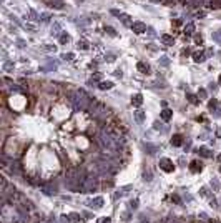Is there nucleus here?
<instances>
[{
	"label": "nucleus",
	"mask_w": 221,
	"mask_h": 223,
	"mask_svg": "<svg viewBox=\"0 0 221 223\" xmlns=\"http://www.w3.org/2000/svg\"><path fill=\"white\" fill-rule=\"evenodd\" d=\"M82 188H83V192H95V190L98 188V180H97V178H93V176L83 178Z\"/></svg>",
	"instance_id": "obj_1"
},
{
	"label": "nucleus",
	"mask_w": 221,
	"mask_h": 223,
	"mask_svg": "<svg viewBox=\"0 0 221 223\" xmlns=\"http://www.w3.org/2000/svg\"><path fill=\"white\" fill-rule=\"evenodd\" d=\"M160 168L163 171H166V173H171V171L175 170V165H173V162H171L170 158H161L160 160Z\"/></svg>",
	"instance_id": "obj_2"
},
{
	"label": "nucleus",
	"mask_w": 221,
	"mask_h": 223,
	"mask_svg": "<svg viewBox=\"0 0 221 223\" xmlns=\"http://www.w3.org/2000/svg\"><path fill=\"white\" fill-rule=\"evenodd\" d=\"M111 15H115V17H118V19L123 22L125 25H130L132 27V22H130V15H126V13H123V12H120V10H116V8H111Z\"/></svg>",
	"instance_id": "obj_3"
},
{
	"label": "nucleus",
	"mask_w": 221,
	"mask_h": 223,
	"mask_svg": "<svg viewBox=\"0 0 221 223\" xmlns=\"http://www.w3.org/2000/svg\"><path fill=\"white\" fill-rule=\"evenodd\" d=\"M100 143H101V147L103 148H113V142H111V138H110V135H106V133H101L100 135Z\"/></svg>",
	"instance_id": "obj_4"
},
{
	"label": "nucleus",
	"mask_w": 221,
	"mask_h": 223,
	"mask_svg": "<svg viewBox=\"0 0 221 223\" xmlns=\"http://www.w3.org/2000/svg\"><path fill=\"white\" fill-rule=\"evenodd\" d=\"M132 30L135 32V33H138V35L140 33H145V32H146V25L143 24V22H133V24H132Z\"/></svg>",
	"instance_id": "obj_5"
},
{
	"label": "nucleus",
	"mask_w": 221,
	"mask_h": 223,
	"mask_svg": "<svg viewBox=\"0 0 221 223\" xmlns=\"http://www.w3.org/2000/svg\"><path fill=\"white\" fill-rule=\"evenodd\" d=\"M88 207H90V208H95V210L101 208V207H103V198H101V197H97V198L90 200V202H88Z\"/></svg>",
	"instance_id": "obj_6"
},
{
	"label": "nucleus",
	"mask_w": 221,
	"mask_h": 223,
	"mask_svg": "<svg viewBox=\"0 0 221 223\" xmlns=\"http://www.w3.org/2000/svg\"><path fill=\"white\" fill-rule=\"evenodd\" d=\"M136 68H138L140 73H145V75H148L151 72V68H150V65H148L146 62H138L136 63Z\"/></svg>",
	"instance_id": "obj_7"
},
{
	"label": "nucleus",
	"mask_w": 221,
	"mask_h": 223,
	"mask_svg": "<svg viewBox=\"0 0 221 223\" xmlns=\"http://www.w3.org/2000/svg\"><path fill=\"white\" fill-rule=\"evenodd\" d=\"M189 170H191L193 173H200V171L203 170V165H201V162H198V160H193L191 163H189Z\"/></svg>",
	"instance_id": "obj_8"
},
{
	"label": "nucleus",
	"mask_w": 221,
	"mask_h": 223,
	"mask_svg": "<svg viewBox=\"0 0 221 223\" xmlns=\"http://www.w3.org/2000/svg\"><path fill=\"white\" fill-rule=\"evenodd\" d=\"M196 152L200 153L201 157H205V158H211V157H213V153H211V150H210V148H206V147H200V148L196 150Z\"/></svg>",
	"instance_id": "obj_9"
},
{
	"label": "nucleus",
	"mask_w": 221,
	"mask_h": 223,
	"mask_svg": "<svg viewBox=\"0 0 221 223\" xmlns=\"http://www.w3.org/2000/svg\"><path fill=\"white\" fill-rule=\"evenodd\" d=\"M193 60H195L196 63H203V62L206 60L205 52H195V53H193Z\"/></svg>",
	"instance_id": "obj_10"
},
{
	"label": "nucleus",
	"mask_w": 221,
	"mask_h": 223,
	"mask_svg": "<svg viewBox=\"0 0 221 223\" xmlns=\"http://www.w3.org/2000/svg\"><path fill=\"white\" fill-rule=\"evenodd\" d=\"M160 117H161V120H165V122H168L171 117H173V110H170V108H165L163 112L160 113Z\"/></svg>",
	"instance_id": "obj_11"
},
{
	"label": "nucleus",
	"mask_w": 221,
	"mask_h": 223,
	"mask_svg": "<svg viewBox=\"0 0 221 223\" xmlns=\"http://www.w3.org/2000/svg\"><path fill=\"white\" fill-rule=\"evenodd\" d=\"M171 145H173V147H181V145H183V136L181 135H173V138H171Z\"/></svg>",
	"instance_id": "obj_12"
},
{
	"label": "nucleus",
	"mask_w": 221,
	"mask_h": 223,
	"mask_svg": "<svg viewBox=\"0 0 221 223\" xmlns=\"http://www.w3.org/2000/svg\"><path fill=\"white\" fill-rule=\"evenodd\" d=\"M132 103L135 107H140L143 103V97H141V93H136V95H133L132 97Z\"/></svg>",
	"instance_id": "obj_13"
},
{
	"label": "nucleus",
	"mask_w": 221,
	"mask_h": 223,
	"mask_svg": "<svg viewBox=\"0 0 221 223\" xmlns=\"http://www.w3.org/2000/svg\"><path fill=\"white\" fill-rule=\"evenodd\" d=\"M133 115H135V120H136L138 123H143V122H145V118H146V117H145V112H141V110H136Z\"/></svg>",
	"instance_id": "obj_14"
},
{
	"label": "nucleus",
	"mask_w": 221,
	"mask_h": 223,
	"mask_svg": "<svg viewBox=\"0 0 221 223\" xmlns=\"http://www.w3.org/2000/svg\"><path fill=\"white\" fill-rule=\"evenodd\" d=\"M186 98H188V102H189V103H193V105H200V98H198L196 95L188 93V95H186Z\"/></svg>",
	"instance_id": "obj_15"
},
{
	"label": "nucleus",
	"mask_w": 221,
	"mask_h": 223,
	"mask_svg": "<svg viewBox=\"0 0 221 223\" xmlns=\"http://www.w3.org/2000/svg\"><path fill=\"white\" fill-rule=\"evenodd\" d=\"M161 42H163L165 45H173V37H170V35H161Z\"/></svg>",
	"instance_id": "obj_16"
},
{
	"label": "nucleus",
	"mask_w": 221,
	"mask_h": 223,
	"mask_svg": "<svg viewBox=\"0 0 221 223\" xmlns=\"http://www.w3.org/2000/svg\"><path fill=\"white\" fill-rule=\"evenodd\" d=\"M111 87H113L111 82H100V85H98V88H101V90H110Z\"/></svg>",
	"instance_id": "obj_17"
},
{
	"label": "nucleus",
	"mask_w": 221,
	"mask_h": 223,
	"mask_svg": "<svg viewBox=\"0 0 221 223\" xmlns=\"http://www.w3.org/2000/svg\"><path fill=\"white\" fill-rule=\"evenodd\" d=\"M193 32H195V25L193 24H188L184 27V35H193Z\"/></svg>",
	"instance_id": "obj_18"
},
{
	"label": "nucleus",
	"mask_w": 221,
	"mask_h": 223,
	"mask_svg": "<svg viewBox=\"0 0 221 223\" xmlns=\"http://www.w3.org/2000/svg\"><path fill=\"white\" fill-rule=\"evenodd\" d=\"M76 47H78L80 50H88V42H87V40H78Z\"/></svg>",
	"instance_id": "obj_19"
},
{
	"label": "nucleus",
	"mask_w": 221,
	"mask_h": 223,
	"mask_svg": "<svg viewBox=\"0 0 221 223\" xmlns=\"http://www.w3.org/2000/svg\"><path fill=\"white\" fill-rule=\"evenodd\" d=\"M105 32L108 35H111V37H116V32H115V28L113 27H108V25H105Z\"/></svg>",
	"instance_id": "obj_20"
},
{
	"label": "nucleus",
	"mask_w": 221,
	"mask_h": 223,
	"mask_svg": "<svg viewBox=\"0 0 221 223\" xmlns=\"http://www.w3.org/2000/svg\"><path fill=\"white\" fill-rule=\"evenodd\" d=\"M60 42H62V43H68V42H70V35H68V33H62V35H60Z\"/></svg>",
	"instance_id": "obj_21"
},
{
	"label": "nucleus",
	"mask_w": 221,
	"mask_h": 223,
	"mask_svg": "<svg viewBox=\"0 0 221 223\" xmlns=\"http://www.w3.org/2000/svg\"><path fill=\"white\" fill-rule=\"evenodd\" d=\"M73 57H75V55H73L71 52H68V53H63V55H62V58H63V60H67V62L73 60Z\"/></svg>",
	"instance_id": "obj_22"
},
{
	"label": "nucleus",
	"mask_w": 221,
	"mask_h": 223,
	"mask_svg": "<svg viewBox=\"0 0 221 223\" xmlns=\"http://www.w3.org/2000/svg\"><path fill=\"white\" fill-rule=\"evenodd\" d=\"M138 208V200H132L130 202V210H136Z\"/></svg>",
	"instance_id": "obj_23"
},
{
	"label": "nucleus",
	"mask_w": 221,
	"mask_h": 223,
	"mask_svg": "<svg viewBox=\"0 0 221 223\" xmlns=\"http://www.w3.org/2000/svg\"><path fill=\"white\" fill-rule=\"evenodd\" d=\"M98 223H111V218H110V216H103V218H98Z\"/></svg>",
	"instance_id": "obj_24"
},
{
	"label": "nucleus",
	"mask_w": 221,
	"mask_h": 223,
	"mask_svg": "<svg viewBox=\"0 0 221 223\" xmlns=\"http://www.w3.org/2000/svg\"><path fill=\"white\" fill-rule=\"evenodd\" d=\"M213 40H216V42H221V32H214V33H213Z\"/></svg>",
	"instance_id": "obj_25"
},
{
	"label": "nucleus",
	"mask_w": 221,
	"mask_h": 223,
	"mask_svg": "<svg viewBox=\"0 0 221 223\" xmlns=\"http://www.w3.org/2000/svg\"><path fill=\"white\" fill-rule=\"evenodd\" d=\"M143 180H148V181L151 180V173H150V171H146V170L143 171Z\"/></svg>",
	"instance_id": "obj_26"
},
{
	"label": "nucleus",
	"mask_w": 221,
	"mask_h": 223,
	"mask_svg": "<svg viewBox=\"0 0 221 223\" xmlns=\"http://www.w3.org/2000/svg\"><path fill=\"white\" fill-rule=\"evenodd\" d=\"M70 220L78 221V220H80V215H78V213H71V215H70Z\"/></svg>",
	"instance_id": "obj_27"
},
{
	"label": "nucleus",
	"mask_w": 221,
	"mask_h": 223,
	"mask_svg": "<svg viewBox=\"0 0 221 223\" xmlns=\"http://www.w3.org/2000/svg\"><path fill=\"white\" fill-rule=\"evenodd\" d=\"M97 80H101V73H93L92 82H97Z\"/></svg>",
	"instance_id": "obj_28"
},
{
	"label": "nucleus",
	"mask_w": 221,
	"mask_h": 223,
	"mask_svg": "<svg viewBox=\"0 0 221 223\" xmlns=\"http://www.w3.org/2000/svg\"><path fill=\"white\" fill-rule=\"evenodd\" d=\"M45 50H48V52H55V45H45Z\"/></svg>",
	"instance_id": "obj_29"
},
{
	"label": "nucleus",
	"mask_w": 221,
	"mask_h": 223,
	"mask_svg": "<svg viewBox=\"0 0 221 223\" xmlns=\"http://www.w3.org/2000/svg\"><path fill=\"white\" fill-rule=\"evenodd\" d=\"M3 68H5V70H10V68H13V63L12 62H7L5 65H3Z\"/></svg>",
	"instance_id": "obj_30"
},
{
	"label": "nucleus",
	"mask_w": 221,
	"mask_h": 223,
	"mask_svg": "<svg viewBox=\"0 0 221 223\" xmlns=\"http://www.w3.org/2000/svg\"><path fill=\"white\" fill-rule=\"evenodd\" d=\"M195 42L196 43H203V37L201 35H195Z\"/></svg>",
	"instance_id": "obj_31"
},
{
	"label": "nucleus",
	"mask_w": 221,
	"mask_h": 223,
	"mask_svg": "<svg viewBox=\"0 0 221 223\" xmlns=\"http://www.w3.org/2000/svg\"><path fill=\"white\" fill-rule=\"evenodd\" d=\"M145 147H146L148 150H150V152H148V153H155V150H156L155 147H153V145H145Z\"/></svg>",
	"instance_id": "obj_32"
},
{
	"label": "nucleus",
	"mask_w": 221,
	"mask_h": 223,
	"mask_svg": "<svg viewBox=\"0 0 221 223\" xmlns=\"http://www.w3.org/2000/svg\"><path fill=\"white\" fill-rule=\"evenodd\" d=\"M201 195H203V197H208V188H206V186H203V188H201Z\"/></svg>",
	"instance_id": "obj_33"
},
{
	"label": "nucleus",
	"mask_w": 221,
	"mask_h": 223,
	"mask_svg": "<svg viewBox=\"0 0 221 223\" xmlns=\"http://www.w3.org/2000/svg\"><path fill=\"white\" fill-rule=\"evenodd\" d=\"M216 107V100L213 98V100H210V108H214Z\"/></svg>",
	"instance_id": "obj_34"
},
{
	"label": "nucleus",
	"mask_w": 221,
	"mask_h": 223,
	"mask_svg": "<svg viewBox=\"0 0 221 223\" xmlns=\"http://www.w3.org/2000/svg\"><path fill=\"white\" fill-rule=\"evenodd\" d=\"M168 63H170V62H168V58H166V57L161 58V65H168Z\"/></svg>",
	"instance_id": "obj_35"
},
{
	"label": "nucleus",
	"mask_w": 221,
	"mask_h": 223,
	"mask_svg": "<svg viewBox=\"0 0 221 223\" xmlns=\"http://www.w3.org/2000/svg\"><path fill=\"white\" fill-rule=\"evenodd\" d=\"M106 60L108 62H113L115 60V55H111V53H110V55H106Z\"/></svg>",
	"instance_id": "obj_36"
},
{
	"label": "nucleus",
	"mask_w": 221,
	"mask_h": 223,
	"mask_svg": "<svg viewBox=\"0 0 221 223\" xmlns=\"http://www.w3.org/2000/svg\"><path fill=\"white\" fill-rule=\"evenodd\" d=\"M198 95H200V97H203V98H205V97H206V90H200V93H198Z\"/></svg>",
	"instance_id": "obj_37"
},
{
	"label": "nucleus",
	"mask_w": 221,
	"mask_h": 223,
	"mask_svg": "<svg viewBox=\"0 0 221 223\" xmlns=\"http://www.w3.org/2000/svg\"><path fill=\"white\" fill-rule=\"evenodd\" d=\"M211 186H213L214 190H218V181H211Z\"/></svg>",
	"instance_id": "obj_38"
},
{
	"label": "nucleus",
	"mask_w": 221,
	"mask_h": 223,
	"mask_svg": "<svg viewBox=\"0 0 221 223\" xmlns=\"http://www.w3.org/2000/svg\"><path fill=\"white\" fill-rule=\"evenodd\" d=\"M188 53H189L188 48H183V50H181V55H188Z\"/></svg>",
	"instance_id": "obj_39"
},
{
	"label": "nucleus",
	"mask_w": 221,
	"mask_h": 223,
	"mask_svg": "<svg viewBox=\"0 0 221 223\" xmlns=\"http://www.w3.org/2000/svg\"><path fill=\"white\" fill-rule=\"evenodd\" d=\"M171 198H173V200H175V202H176V203H180V197H178V195H173V197H171Z\"/></svg>",
	"instance_id": "obj_40"
},
{
	"label": "nucleus",
	"mask_w": 221,
	"mask_h": 223,
	"mask_svg": "<svg viewBox=\"0 0 221 223\" xmlns=\"http://www.w3.org/2000/svg\"><path fill=\"white\" fill-rule=\"evenodd\" d=\"M200 218H201V220H206L208 216H206V213H200Z\"/></svg>",
	"instance_id": "obj_41"
},
{
	"label": "nucleus",
	"mask_w": 221,
	"mask_h": 223,
	"mask_svg": "<svg viewBox=\"0 0 221 223\" xmlns=\"http://www.w3.org/2000/svg\"><path fill=\"white\" fill-rule=\"evenodd\" d=\"M115 75H116V77H120V78H121V75H123V73H121V70H116V72H115Z\"/></svg>",
	"instance_id": "obj_42"
},
{
	"label": "nucleus",
	"mask_w": 221,
	"mask_h": 223,
	"mask_svg": "<svg viewBox=\"0 0 221 223\" xmlns=\"http://www.w3.org/2000/svg\"><path fill=\"white\" fill-rule=\"evenodd\" d=\"M47 223H57V221H55V220H48Z\"/></svg>",
	"instance_id": "obj_43"
},
{
	"label": "nucleus",
	"mask_w": 221,
	"mask_h": 223,
	"mask_svg": "<svg viewBox=\"0 0 221 223\" xmlns=\"http://www.w3.org/2000/svg\"><path fill=\"white\" fill-rule=\"evenodd\" d=\"M218 162H221V153H219V155H218Z\"/></svg>",
	"instance_id": "obj_44"
},
{
	"label": "nucleus",
	"mask_w": 221,
	"mask_h": 223,
	"mask_svg": "<svg viewBox=\"0 0 221 223\" xmlns=\"http://www.w3.org/2000/svg\"><path fill=\"white\" fill-rule=\"evenodd\" d=\"M218 82H219V85H221V75H219V80H218Z\"/></svg>",
	"instance_id": "obj_45"
},
{
	"label": "nucleus",
	"mask_w": 221,
	"mask_h": 223,
	"mask_svg": "<svg viewBox=\"0 0 221 223\" xmlns=\"http://www.w3.org/2000/svg\"><path fill=\"white\" fill-rule=\"evenodd\" d=\"M76 2H82V0H76Z\"/></svg>",
	"instance_id": "obj_46"
}]
</instances>
